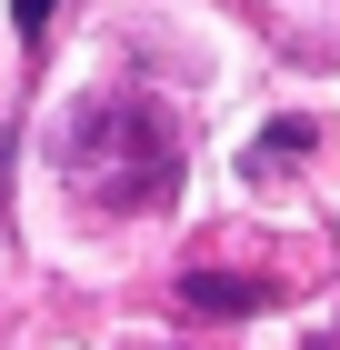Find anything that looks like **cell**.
I'll return each mask as SVG.
<instances>
[{"mask_svg": "<svg viewBox=\"0 0 340 350\" xmlns=\"http://www.w3.org/2000/svg\"><path fill=\"white\" fill-rule=\"evenodd\" d=\"M60 170H70L101 211H160L170 200V180H181V150H170V120H160L151 100H90L70 120V140H60Z\"/></svg>", "mask_w": 340, "mask_h": 350, "instance_id": "1", "label": "cell"}, {"mask_svg": "<svg viewBox=\"0 0 340 350\" xmlns=\"http://www.w3.org/2000/svg\"><path fill=\"white\" fill-rule=\"evenodd\" d=\"M181 300L200 310V321H240L261 291H250V280H210V270H190V280H181Z\"/></svg>", "mask_w": 340, "mask_h": 350, "instance_id": "2", "label": "cell"}, {"mask_svg": "<svg viewBox=\"0 0 340 350\" xmlns=\"http://www.w3.org/2000/svg\"><path fill=\"white\" fill-rule=\"evenodd\" d=\"M51 10H60V0H10V21H21V40H40V30H51Z\"/></svg>", "mask_w": 340, "mask_h": 350, "instance_id": "3", "label": "cell"}]
</instances>
